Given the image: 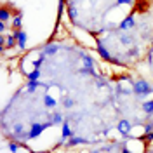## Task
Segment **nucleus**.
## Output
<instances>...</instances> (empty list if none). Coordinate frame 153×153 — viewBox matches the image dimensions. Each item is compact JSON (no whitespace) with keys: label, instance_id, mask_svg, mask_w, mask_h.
Here are the masks:
<instances>
[{"label":"nucleus","instance_id":"obj_1","mask_svg":"<svg viewBox=\"0 0 153 153\" xmlns=\"http://www.w3.org/2000/svg\"><path fill=\"white\" fill-rule=\"evenodd\" d=\"M132 89L134 92L137 96H148L153 92V87L146 82V80H137V82H134L132 84Z\"/></svg>","mask_w":153,"mask_h":153},{"label":"nucleus","instance_id":"obj_2","mask_svg":"<svg viewBox=\"0 0 153 153\" xmlns=\"http://www.w3.org/2000/svg\"><path fill=\"white\" fill-rule=\"evenodd\" d=\"M51 125H54V124H52V122H45V124H35L33 127H31L30 134H26L25 137H26V139H35L37 136H40V134L44 132L47 127H51Z\"/></svg>","mask_w":153,"mask_h":153},{"label":"nucleus","instance_id":"obj_3","mask_svg":"<svg viewBox=\"0 0 153 153\" xmlns=\"http://www.w3.org/2000/svg\"><path fill=\"white\" fill-rule=\"evenodd\" d=\"M97 52H99V56L103 57L105 61H110V63H115V65H118V59L117 57H113L108 51L105 49V45L101 44V40H97Z\"/></svg>","mask_w":153,"mask_h":153},{"label":"nucleus","instance_id":"obj_4","mask_svg":"<svg viewBox=\"0 0 153 153\" xmlns=\"http://www.w3.org/2000/svg\"><path fill=\"white\" fill-rule=\"evenodd\" d=\"M117 129H118V132L122 134V136H129V132H131V122L124 118V120H120L117 124Z\"/></svg>","mask_w":153,"mask_h":153},{"label":"nucleus","instance_id":"obj_5","mask_svg":"<svg viewBox=\"0 0 153 153\" xmlns=\"http://www.w3.org/2000/svg\"><path fill=\"white\" fill-rule=\"evenodd\" d=\"M134 25H136V23H134V16L131 14V16H127V18L122 19V23L118 25V28L120 30H127V28H132Z\"/></svg>","mask_w":153,"mask_h":153},{"label":"nucleus","instance_id":"obj_6","mask_svg":"<svg viewBox=\"0 0 153 153\" xmlns=\"http://www.w3.org/2000/svg\"><path fill=\"white\" fill-rule=\"evenodd\" d=\"M71 136H73V132H71L70 122H68V120H65V122H63V132H61V137H63V139L66 141L68 137H71Z\"/></svg>","mask_w":153,"mask_h":153},{"label":"nucleus","instance_id":"obj_7","mask_svg":"<svg viewBox=\"0 0 153 153\" xmlns=\"http://www.w3.org/2000/svg\"><path fill=\"white\" fill-rule=\"evenodd\" d=\"M14 33H16V37H18V45L23 49L26 45V33H25V31H14Z\"/></svg>","mask_w":153,"mask_h":153},{"label":"nucleus","instance_id":"obj_8","mask_svg":"<svg viewBox=\"0 0 153 153\" xmlns=\"http://www.w3.org/2000/svg\"><path fill=\"white\" fill-rule=\"evenodd\" d=\"M143 111L148 115V117H152V115H153V99H152V101L143 103Z\"/></svg>","mask_w":153,"mask_h":153},{"label":"nucleus","instance_id":"obj_9","mask_svg":"<svg viewBox=\"0 0 153 153\" xmlns=\"http://www.w3.org/2000/svg\"><path fill=\"white\" fill-rule=\"evenodd\" d=\"M51 122H52L54 125L56 124H63V122H65V120H63V115L59 113V111H54V113L51 115Z\"/></svg>","mask_w":153,"mask_h":153},{"label":"nucleus","instance_id":"obj_10","mask_svg":"<svg viewBox=\"0 0 153 153\" xmlns=\"http://www.w3.org/2000/svg\"><path fill=\"white\" fill-rule=\"evenodd\" d=\"M82 143H87V141L82 139V137H71V139L66 141V146H75V144H82Z\"/></svg>","mask_w":153,"mask_h":153},{"label":"nucleus","instance_id":"obj_11","mask_svg":"<svg viewBox=\"0 0 153 153\" xmlns=\"http://www.w3.org/2000/svg\"><path fill=\"white\" fill-rule=\"evenodd\" d=\"M38 76H40V70H38V68H35L31 73H26V78H28L30 82H35Z\"/></svg>","mask_w":153,"mask_h":153},{"label":"nucleus","instance_id":"obj_12","mask_svg":"<svg viewBox=\"0 0 153 153\" xmlns=\"http://www.w3.org/2000/svg\"><path fill=\"white\" fill-rule=\"evenodd\" d=\"M63 106H65L66 110H71V108H73V99H70V97H65V99H63Z\"/></svg>","mask_w":153,"mask_h":153},{"label":"nucleus","instance_id":"obj_13","mask_svg":"<svg viewBox=\"0 0 153 153\" xmlns=\"http://www.w3.org/2000/svg\"><path fill=\"white\" fill-rule=\"evenodd\" d=\"M56 52H57L56 45H54V47H52V45H49V47L44 49V54H56Z\"/></svg>","mask_w":153,"mask_h":153},{"label":"nucleus","instance_id":"obj_14","mask_svg":"<svg viewBox=\"0 0 153 153\" xmlns=\"http://www.w3.org/2000/svg\"><path fill=\"white\" fill-rule=\"evenodd\" d=\"M45 103H47L49 108H54L56 106V99H52V97H49V96H45Z\"/></svg>","mask_w":153,"mask_h":153},{"label":"nucleus","instance_id":"obj_15","mask_svg":"<svg viewBox=\"0 0 153 153\" xmlns=\"http://www.w3.org/2000/svg\"><path fill=\"white\" fill-rule=\"evenodd\" d=\"M38 85H40V82H37V80H35V82H30L28 85H26V89H28V91H33V89H37Z\"/></svg>","mask_w":153,"mask_h":153},{"label":"nucleus","instance_id":"obj_16","mask_svg":"<svg viewBox=\"0 0 153 153\" xmlns=\"http://www.w3.org/2000/svg\"><path fill=\"white\" fill-rule=\"evenodd\" d=\"M122 44H125V45H129V44H132V37H129V35H122Z\"/></svg>","mask_w":153,"mask_h":153},{"label":"nucleus","instance_id":"obj_17","mask_svg":"<svg viewBox=\"0 0 153 153\" xmlns=\"http://www.w3.org/2000/svg\"><path fill=\"white\" fill-rule=\"evenodd\" d=\"M9 19V12H7V9H4L2 10V23H5Z\"/></svg>","mask_w":153,"mask_h":153},{"label":"nucleus","instance_id":"obj_18","mask_svg":"<svg viewBox=\"0 0 153 153\" xmlns=\"http://www.w3.org/2000/svg\"><path fill=\"white\" fill-rule=\"evenodd\" d=\"M118 4H125V5H132L134 4V0H117Z\"/></svg>","mask_w":153,"mask_h":153},{"label":"nucleus","instance_id":"obj_19","mask_svg":"<svg viewBox=\"0 0 153 153\" xmlns=\"http://www.w3.org/2000/svg\"><path fill=\"white\" fill-rule=\"evenodd\" d=\"M9 148H10V152H12V153L18 152V144H16V143H10V144H9Z\"/></svg>","mask_w":153,"mask_h":153},{"label":"nucleus","instance_id":"obj_20","mask_svg":"<svg viewBox=\"0 0 153 153\" xmlns=\"http://www.w3.org/2000/svg\"><path fill=\"white\" fill-rule=\"evenodd\" d=\"M146 132H153V122L152 124H146Z\"/></svg>","mask_w":153,"mask_h":153},{"label":"nucleus","instance_id":"obj_21","mask_svg":"<svg viewBox=\"0 0 153 153\" xmlns=\"http://www.w3.org/2000/svg\"><path fill=\"white\" fill-rule=\"evenodd\" d=\"M91 153H99V152H91Z\"/></svg>","mask_w":153,"mask_h":153}]
</instances>
